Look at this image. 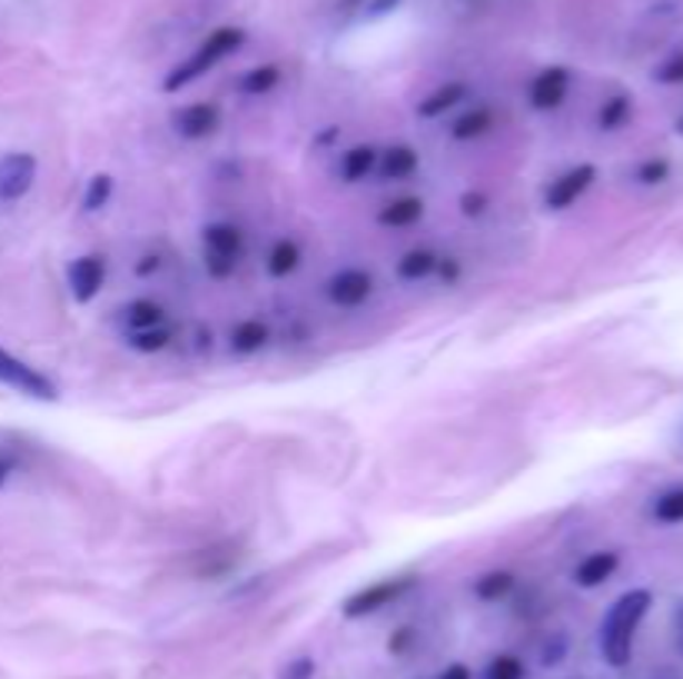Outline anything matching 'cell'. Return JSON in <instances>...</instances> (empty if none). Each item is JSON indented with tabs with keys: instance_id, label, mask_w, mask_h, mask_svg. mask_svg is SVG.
<instances>
[{
	"instance_id": "1",
	"label": "cell",
	"mask_w": 683,
	"mask_h": 679,
	"mask_svg": "<svg viewBox=\"0 0 683 679\" xmlns=\"http://www.w3.org/2000/svg\"><path fill=\"white\" fill-rule=\"evenodd\" d=\"M654 607V593L651 590H627L621 593L611 610L604 613L601 623V653L611 667L624 670L634 657V637L644 623V617Z\"/></svg>"
},
{
	"instance_id": "2",
	"label": "cell",
	"mask_w": 683,
	"mask_h": 679,
	"mask_svg": "<svg viewBox=\"0 0 683 679\" xmlns=\"http://www.w3.org/2000/svg\"><path fill=\"white\" fill-rule=\"evenodd\" d=\"M244 40H247L244 27H217V30H210L207 40H204L184 63H177V67L164 77V93H177V90L190 87V83L200 80L207 70H214L220 60H227L230 53H237V50L244 47Z\"/></svg>"
},
{
	"instance_id": "3",
	"label": "cell",
	"mask_w": 683,
	"mask_h": 679,
	"mask_svg": "<svg viewBox=\"0 0 683 679\" xmlns=\"http://www.w3.org/2000/svg\"><path fill=\"white\" fill-rule=\"evenodd\" d=\"M200 243H204V270L210 280H227L234 277L240 257H244V230L237 223H227V220H217V223H207L204 233H200Z\"/></svg>"
},
{
	"instance_id": "4",
	"label": "cell",
	"mask_w": 683,
	"mask_h": 679,
	"mask_svg": "<svg viewBox=\"0 0 683 679\" xmlns=\"http://www.w3.org/2000/svg\"><path fill=\"white\" fill-rule=\"evenodd\" d=\"M417 587V577H390V580H377L357 593H350L340 607V613L347 620H364V617H374L387 607H394L397 600H404L410 590Z\"/></svg>"
},
{
	"instance_id": "5",
	"label": "cell",
	"mask_w": 683,
	"mask_h": 679,
	"mask_svg": "<svg viewBox=\"0 0 683 679\" xmlns=\"http://www.w3.org/2000/svg\"><path fill=\"white\" fill-rule=\"evenodd\" d=\"M0 383L17 390V393H23V397H30V400H40V403L60 400V390H57V383L47 373H40L37 367H30L20 357L7 353L3 347H0Z\"/></svg>"
},
{
	"instance_id": "6",
	"label": "cell",
	"mask_w": 683,
	"mask_h": 679,
	"mask_svg": "<svg viewBox=\"0 0 683 679\" xmlns=\"http://www.w3.org/2000/svg\"><path fill=\"white\" fill-rule=\"evenodd\" d=\"M107 283V257L103 253H83L67 263V290L77 303H93Z\"/></svg>"
},
{
	"instance_id": "7",
	"label": "cell",
	"mask_w": 683,
	"mask_h": 679,
	"mask_svg": "<svg viewBox=\"0 0 683 679\" xmlns=\"http://www.w3.org/2000/svg\"><path fill=\"white\" fill-rule=\"evenodd\" d=\"M597 180V167L594 163H577L571 170H564L561 177H554L544 190V207L547 210H567L574 207Z\"/></svg>"
},
{
	"instance_id": "8",
	"label": "cell",
	"mask_w": 683,
	"mask_h": 679,
	"mask_svg": "<svg viewBox=\"0 0 683 679\" xmlns=\"http://www.w3.org/2000/svg\"><path fill=\"white\" fill-rule=\"evenodd\" d=\"M374 297V273L364 267H344L327 280V300L340 310H357Z\"/></svg>"
},
{
	"instance_id": "9",
	"label": "cell",
	"mask_w": 683,
	"mask_h": 679,
	"mask_svg": "<svg viewBox=\"0 0 683 679\" xmlns=\"http://www.w3.org/2000/svg\"><path fill=\"white\" fill-rule=\"evenodd\" d=\"M37 180V157L13 150L0 157V203H17Z\"/></svg>"
},
{
	"instance_id": "10",
	"label": "cell",
	"mask_w": 683,
	"mask_h": 679,
	"mask_svg": "<svg viewBox=\"0 0 683 679\" xmlns=\"http://www.w3.org/2000/svg\"><path fill=\"white\" fill-rule=\"evenodd\" d=\"M170 123L184 140H207L220 127V107L214 100L184 103L170 113Z\"/></svg>"
},
{
	"instance_id": "11",
	"label": "cell",
	"mask_w": 683,
	"mask_h": 679,
	"mask_svg": "<svg viewBox=\"0 0 683 679\" xmlns=\"http://www.w3.org/2000/svg\"><path fill=\"white\" fill-rule=\"evenodd\" d=\"M567 93H571V70L567 67H544L527 87V100L541 113L557 110L567 100Z\"/></svg>"
},
{
	"instance_id": "12",
	"label": "cell",
	"mask_w": 683,
	"mask_h": 679,
	"mask_svg": "<svg viewBox=\"0 0 683 679\" xmlns=\"http://www.w3.org/2000/svg\"><path fill=\"white\" fill-rule=\"evenodd\" d=\"M417 170H420V153L410 143H394V147L380 150V160H377V177L380 180H387V183L410 180Z\"/></svg>"
},
{
	"instance_id": "13",
	"label": "cell",
	"mask_w": 683,
	"mask_h": 679,
	"mask_svg": "<svg viewBox=\"0 0 683 679\" xmlns=\"http://www.w3.org/2000/svg\"><path fill=\"white\" fill-rule=\"evenodd\" d=\"M467 97H471V87H467L464 80H447V83H441L437 90H430V93L417 103V117H420V120H437V117H444L447 110L461 107Z\"/></svg>"
},
{
	"instance_id": "14",
	"label": "cell",
	"mask_w": 683,
	"mask_h": 679,
	"mask_svg": "<svg viewBox=\"0 0 683 679\" xmlns=\"http://www.w3.org/2000/svg\"><path fill=\"white\" fill-rule=\"evenodd\" d=\"M377 160H380V150L374 143H354L340 153L337 173L344 183H360L370 173H377Z\"/></svg>"
},
{
	"instance_id": "15",
	"label": "cell",
	"mask_w": 683,
	"mask_h": 679,
	"mask_svg": "<svg viewBox=\"0 0 683 679\" xmlns=\"http://www.w3.org/2000/svg\"><path fill=\"white\" fill-rule=\"evenodd\" d=\"M617 567H621V553H614V550L587 553V557L577 563V570H574V583L584 587V590H594V587L607 583V580L617 573Z\"/></svg>"
},
{
	"instance_id": "16",
	"label": "cell",
	"mask_w": 683,
	"mask_h": 679,
	"mask_svg": "<svg viewBox=\"0 0 683 679\" xmlns=\"http://www.w3.org/2000/svg\"><path fill=\"white\" fill-rule=\"evenodd\" d=\"M424 213H427V203L420 197H397L377 210V223L384 230H407V227L420 223Z\"/></svg>"
},
{
	"instance_id": "17",
	"label": "cell",
	"mask_w": 683,
	"mask_h": 679,
	"mask_svg": "<svg viewBox=\"0 0 683 679\" xmlns=\"http://www.w3.org/2000/svg\"><path fill=\"white\" fill-rule=\"evenodd\" d=\"M494 127H497V113H494L487 103H477V107L464 110V113L451 123V137L461 140V143H471V140L487 137Z\"/></svg>"
},
{
	"instance_id": "18",
	"label": "cell",
	"mask_w": 683,
	"mask_h": 679,
	"mask_svg": "<svg viewBox=\"0 0 683 679\" xmlns=\"http://www.w3.org/2000/svg\"><path fill=\"white\" fill-rule=\"evenodd\" d=\"M267 340H270V327L257 317H247V320L234 323V330H230V350L237 357H250V353L264 350Z\"/></svg>"
},
{
	"instance_id": "19",
	"label": "cell",
	"mask_w": 683,
	"mask_h": 679,
	"mask_svg": "<svg viewBox=\"0 0 683 679\" xmlns=\"http://www.w3.org/2000/svg\"><path fill=\"white\" fill-rule=\"evenodd\" d=\"M437 260H441V253H434L430 247H414L397 260V277L404 283H420V280L437 273Z\"/></svg>"
},
{
	"instance_id": "20",
	"label": "cell",
	"mask_w": 683,
	"mask_h": 679,
	"mask_svg": "<svg viewBox=\"0 0 683 679\" xmlns=\"http://www.w3.org/2000/svg\"><path fill=\"white\" fill-rule=\"evenodd\" d=\"M167 323V310L150 300V297H140V300H130L123 307V327L127 333H137V330H154V327H164Z\"/></svg>"
},
{
	"instance_id": "21",
	"label": "cell",
	"mask_w": 683,
	"mask_h": 679,
	"mask_svg": "<svg viewBox=\"0 0 683 679\" xmlns=\"http://www.w3.org/2000/svg\"><path fill=\"white\" fill-rule=\"evenodd\" d=\"M304 253H300V243L294 237H280L274 240V247L267 250V273L274 280H287L297 267H300Z\"/></svg>"
},
{
	"instance_id": "22",
	"label": "cell",
	"mask_w": 683,
	"mask_h": 679,
	"mask_svg": "<svg viewBox=\"0 0 683 679\" xmlns=\"http://www.w3.org/2000/svg\"><path fill=\"white\" fill-rule=\"evenodd\" d=\"M514 587H517V577L511 570H491L474 580V597L481 603H501L514 593Z\"/></svg>"
},
{
	"instance_id": "23",
	"label": "cell",
	"mask_w": 683,
	"mask_h": 679,
	"mask_svg": "<svg viewBox=\"0 0 683 679\" xmlns=\"http://www.w3.org/2000/svg\"><path fill=\"white\" fill-rule=\"evenodd\" d=\"M277 83H280V67H277V63H260V67H250L247 73H240L237 90H240L244 97H264V93H270Z\"/></svg>"
},
{
	"instance_id": "24",
	"label": "cell",
	"mask_w": 683,
	"mask_h": 679,
	"mask_svg": "<svg viewBox=\"0 0 683 679\" xmlns=\"http://www.w3.org/2000/svg\"><path fill=\"white\" fill-rule=\"evenodd\" d=\"M631 120V97L627 93H614L601 103L597 110V127L601 130H621Z\"/></svg>"
},
{
	"instance_id": "25",
	"label": "cell",
	"mask_w": 683,
	"mask_h": 679,
	"mask_svg": "<svg viewBox=\"0 0 683 679\" xmlns=\"http://www.w3.org/2000/svg\"><path fill=\"white\" fill-rule=\"evenodd\" d=\"M174 340V330L164 323V327H154V330H137V333H127V347L137 350V353H160L167 350Z\"/></svg>"
},
{
	"instance_id": "26",
	"label": "cell",
	"mask_w": 683,
	"mask_h": 679,
	"mask_svg": "<svg viewBox=\"0 0 683 679\" xmlns=\"http://www.w3.org/2000/svg\"><path fill=\"white\" fill-rule=\"evenodd\" d=\"M110 197H113V177L110 173H93L87 180V190H83V210L97 213V210H103L110 203Z\"/></svg>"
},
{
	"instance_id": "27",
	"label": "cell",
	"mask_w": 683,
	"mask_h": 679,
	"mask_svg": "<svg viewBox=\"0 0 683 679\" xmlns=\"http://www.w3.org/2000/svg\"><path fill=\"white\" fill-rule=\"evenodd\" d=\"M654 520H657V523H667V527L683 523V487L667 490V493H661V497L654 500Z\"/></svg>"
},
{
	"instance_id": "28",
	"label": "cell",
	"mask_w": 683,
	"mask_h": 679,
	"mask_svg": "<svg viewBox=\"0 0 683 679\" xmlns=\"http://www.w3.org/2000/svg\"><path fill=\"white\" fill-rule=\"evenodd\" d=\"M524 663H521V657H514V653H501V657H494L491 660V667H487V673H484V679H524Z\"/></svg>"
},
{
	"instance_id": "29",
	"label": "cell",
	"mask_w": 683,
	"mask_h": 679,
	"mask_svg": "<svg viewBox=\"0 0 683 679\" xmlns=\"http://www.w3.org/2000/svg\"><path fill=\"white\" fill-rule=\"evenodd\" d=\"M667 177H671V163H667V160H661V157H651V160H644V163L637 167V180H641V183H647V187L664 183Z\"/></svg>"
},
{
	"instance_id": "30",
	"label": "cell",
	"mask_w": 683,
	"mask_h": 679,
	"mask_svg": "<svg viewBox=\"0 0 683 679\" xmlns=\"http://www.w3.org/2000/svg\"><path fill=\"white\" fill-rule=\"evenodd\" d=\"M654 80H657V83H683V50L681 53H674V57H667V60L654 70Z\"/></svg>"
},
{
	"instance_id": "31",
	"label": "cell",
	"mask_w": 683,
	"mask_h": 679,
	"mask_svg": "<svg viewBox=\"0 0 683 679\" xmlns=\"http://www.w3.org/2000/svg\"><path fill=\"white\" fill-rule=\"evenodd\" d=\"M487 207H491V197H487V193H481V190L461 193V213H464V217H484Z\"/></svg>"
},
{
	"instance_id": "32",
	"label": "cell",
	"mask_w": 683,
	"mask_h": 679,
	"mask_svg": "<svg viewBox=\"0 0 683 679\" xmlns=\"http://www.w3.org/2000/svg\"><path fill=\"white\" fill-rule=\"evenodd\" d=\"M437 273H441V280H444L447 287H454V283L461 280L464 267H461L457 257H441V260H437Z\"/></svg>"
},
{
	"instance_id": "33",
	"label": "cell",
	"mask_w": 683,
	"mask_h": 679,
	"mask_svg": "<svg viewBox=\"0 0 683 679\" xmlns=\"http://www.w3.org/2000/svg\"><path fill=\"white\" fill-rule=\"evenodd\" d=\"M564 653H567V637L557 633V637L547 640V647H544V667H557V663L564 660Z\"/></svg>"
},
{
	"instance_id": "34",
	"label": "cell",
	"mask_w": 683,
	"mask_h": 679,
	"mask_svg": "<svg viewBox=\"0 0 683 679\" xmlns=\"http://www.w3.org/2000/svg\"><path fill=\"white\" fill-rule=\"evenodd\" d=\"M314 673H317V663L310 657H297L294 663H287L284 679H314Z\"/></svg>"
},
{
	"instance_id": "35",
	"label": "cell",
	"mask_w": 683,
	"mask_h": 679,
	"mask_svg": "<svg viewBox=\"0 0 683 679\" xmlns=\"http://www.w3.org/2000/svg\"><path fill=\"white\" fill-rule=\"evenodd\" d=\"M410 643H414V630L404 627V630H397V633L390 637V653H394V657H404V653L410 650Z\"/></svg>"
},
{
	"instance_id": "36",
	"label": "cell",
	"mask_w": 683,
	"mask_h": 679,
	"mask_svg": "<svg viewBox=\"0 0 683 679\" xmlns=\"http://www.w3.org/2000/svg\"><path fill=\"white\" fill-rule=\"evenodd\" d=\"M360 7H364V13H367V17H384V13L397 10V7H400V0H364Z\"/></svg>"
},
{
	"instance_id": "37",
	"label": "cell",
	"mask_w": 683,
	"mask_h": 679,
	"mask_svg": "<svg viewBox=\"0 0 683 679\" xmlns=\"http://www.w3.org/2000/svg\"><path fill=\"white\" fill-rule=\"evenodd\" d=\"M17 473V457L10 450H0V487Z\"/></svg>"
},
{
	"instance_id": "38",
	"label": "cell",
	"mask_w": 683,
	"mask_h": 679,
	"mask_svg": "<svg viewBox=\"0 0 683 679\" xmlns=\"http://www.w3.org/2000/svg\"><path fill=\"white\" fill-rule=\"evenodd\" d=\"M157 267H160V257H157V253H147L143 263H137V277H150V273H157Z\"/></svg>"
},
{
	"instance_id": "39",
	"label": "cell",
	"mask_w": 683,
	"mask_h": 679,
	"mask_svg": "<svg viewBox=\"0 0 683 679\" xmlns=\"http://www.w3.org/2000/svg\"><path fill=\"white\" fill-rule=\"evenodd\" d=\"M437 679H474V677H471V670H467L464 663H451V667H447Z\"/></svg>"
},
{
	"instance_id": "40",
	"label": "cell",
	"mask_w": 683,
	"mask_h": 679,
	"mask_svg": "<svg viewBox=\"0 0 683 679\" xmlns=\"http://www.w3.org/2000/svg\"><path fill=\"white\" fill-rule=\"evenodd\" d=\"M674 630H677V647H681L683 653V600L681 607H677V617H674Z\"/></svg>"
},
{
	"instance_id": "41",
	"label": "cell",
	"mask_w": 683,
	"mask_h": 679,
	"mask_svg": "<svg viewBox=\"0 0 683 679\" xmlns=\"http://www.w3.org/2000/svg\"><path fill=\"white\" fill-rule=\"evenodd\" d=\"M360 3H364V0H344V7H347V10H354V7H360Z\"/></svg>"
},
{
	"instance_id": "42",
	"label": "cell",
	"mask_w": 683,
	"mask_h": 679,
	"mask_svg": "<svg viewBox=\"0 0 683 679\" xmlns=\"http://www.w3.org/2000/svg\"><path fill=\"white\" fill-rule=\"evenodd\" d=\"M677 130H681V133H683V117H681V123H677Z\"/></svg>"
}]
</instances>
